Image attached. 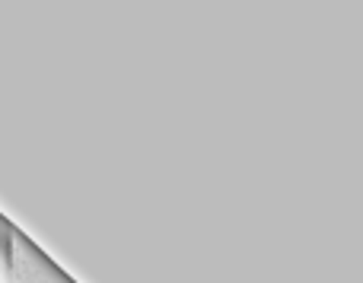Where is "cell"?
Instances as JSON below:
<instances>
[]
</instances>
